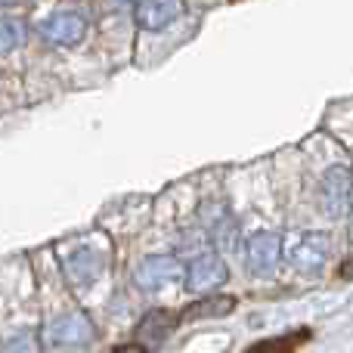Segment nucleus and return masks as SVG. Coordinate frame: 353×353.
Returning <instances> with one entry per match:
<instances>
[{
  "instance_id": "7ed1b4c3",
  "label": "nucleus",
  "mask_w": 353,
  "mask_h": 353,
  "mask_svg": "<svg viewBox=\"0 0 353 353\" xmlns=\"http://www.w3.org/2000/svg\"><path fill=\"white\" fill-rule=\"evenodd\" d=\"M319 199H323V211L332 214V217H341V214L350 211V171L347 168H332L323 176Z\"/></svg>"
},
{
  "instance_id": "2eb2a0df",
  "label": "nucleus",
  "mask_w": 353,
  "mask_h": 353,
  "mask_svg": "<svg viewBox=\"0 0 353 353\" xmlns=\"http://www.w3.org/2000/svg\"><path fill=\"white\" fill-rule=\"evenodd\" d=\"M115 353H149L143 344H121V347H115Z\"/></svg>"
},
{
  "instance_id": "f257e3e1",
  "label": "nucleus",
  "mask_w": 353,
  "mask_h": 353,
  "mask_svg": "<svg viewBox=\"0 0 353 353\" xmlns=\"http://www.w3.org/2000/svg\"><path fill=\"white\" fill-rule=\"evenodd\" d=\"M37 31L43 41L56 43V47H74L87 34V19L81 12H53L37 25Z\"/></svg>"
},
{
  "instance_id": "f03ea898",
  "label": "nucleus",
  "mask_w": 353,
  "mask_h": 353,
  "mask_svg": "<svg viewBox=\"0 0 353 353\" xmlns=\"http://www.w3.org/2000/svg\"><path fill=\"white\" fill-rule=\"evenodd\" d=\"M180 273H183V263L176 261L174 254H152V257H146V261L137 267L134 279H137V285H140V288L155 292V288L174 282Z\"/></svg>"
},
{
  "instance_id": "9d476101",
  "label": "nucleus",
  "mask_w": 353,
  "mask_h": 353,
  "mask_svg": "<svg viewBox=\"0 0 353 353\" xmlns=\"http://www.w3.org/2000/svg\"><path fill=\"white\" fill-rule=\"evenodd\" d=\"M176 323H180V319H176L171 310H149L146 316L140 319V325H137V338L149 341V344H161L174 332Z\"/></svg>"
},
{
  "instance_id": "6e6552de",
  "label": "nucleus",
  "mask_w": 353,
  "mask_h": 353,
  "mask_svg": "<svg viewBox=\"0 0 353 353\" xmlns=\"http://www.w3.org/2000/svg\"><path fill=\"white\" fill-rule=\"evenodd\" d=\"M325 257H329V236H325V232H307V236L301 239V245L294 248L292 261H294V267L304 270V273H316L325 263Z\"/></svg>"
},
{
  "instance_id": "ddd939ff",
  "label": "nucleus",
  "mask_w": 353,
  "mask_h": 353,
  "mask_svg": "<svg viewBox=\"0 0 353 353\" xmlns=\"http://www.w3.org/2000/svg\"><path fill=\"white\" fill-rule=\"evenodd\" d=\"M25 43V19H0V53Z\"/></svg>"
},
{
  "instance_id": "20e7f679",
  "label": "nucleus",
  "mask_w": 353,
  "mask_h": 353,
  "mask_svg": "<svg viewBox=\"0 0 353 353\" xmlns=\"http://www.w3.org/2000/svg\"><path fill=\"white\" fill-rule=\"evenodd\" d=\"M226 263L217 254H201L186 267V288L189 292H211L226 282Z\"/></svg>"
},
{
  "instance_id": "9b49d317",
  "label": "nucleus",
  "mask_w": 353,
  "mask_h": 353,
  "mask_svg": "<svg viewBox=\"0 0 353 353\" xmlns=\"http://www.w3.org/2000/svg\"><path fill=\"white\" fill-rule=\"evenodd\" d=\"M313 338L310 329H294V332H285V335H276V338H267V341H257L251 347H245V353H294L301 344H307Z\"/></svg>"
},
{
  "instance_id": "423d86ee",
  "label": "nucleus",
  "mask_w": 353,
  "mask_h": 353,
  "mask_svg": "<svg viewBox=\"0 0 353 353\" xmlns=\"http://www.w3.org/2000/svg\"><path fill=\"white\" fill-rule=\"evenodd\" d=\"M180 10L183 6L174 3V0H140V3L134 6V19H137L140 28L161 31V28H168L176 16H180Z\"/></svg>"
},
{
  "instance_id": "f8f14e48",
  "label": "nucleus",
  "mask_w": 353,
  "mask_h": 353,
  "mask_svg": "<svg viewBox=\"0 0 353 353\" xmlns=\"http://www.w3.org/2000/svg\"><path fill=\"white\" fill-rule=\"evenodd\" d=\"M65 270H68V276H72V282H93L99 273H103V257H93L90 251H78V254L72 257V261L65 263Z\"/></svg>"
},
{
  "instance_id": "0eeeda50",
  "label": "nucleus",
  "mask_w": 353,
  "mask_h": 353,
  "mask_svg": "<svg viewBox=\"0 0 353 353\" xmlns=\"http://www.w3.org/2000/svg\"><path fill=\"white\" fill-rule=\"evenodd\" d=\"M282 254V239L276 232H257L248 239V267L254 273H270L279 263Z\"/></svg>"
},
{
  "instance_id": "1a4fd4ad",
  "label": "nucleus",
  "mask_w": 353,
  "mask_h": 353,
  "mask_svg": "<svg viewBox=\"0 0 353 353\" xmlns=\"http://www.w3.org/2000/svg\"><path fill=\"white\" fill-rule=\"evenodd\" d=\"M232 310H236V298H230V294H208V298H199L189 307H183V313L176 319L180 323H199V319H220Z\"/></svg>"
},
{
  "instance_id": "4468645a",
  "label": "nucleus",
  "mask_w": 353,
  "mask_h": 353,
  "mask_svg": "<svg viewBox=\"0 0 353 353\" xmlns=\"http://www.w3.org/2000/svg\"><path fill=\"white\" fill-rule=\"evenodd\" d=\"M34 350H37V344H34V335H31V332H22V335L10 338L3 347V353H34Z\"/></svg>"
},
{
  "instance_id": "39448f33",
  "label": "nucleus",
  "mask_w": 353,
  "mask_h": 353,
  "mask_svg": "<svg viewBox=\"0 0 353 353\" xmlns=\"http://www.w3.org/2000/svg\"><path fill=\"white\" fill-rule=\"evenodd\" d=\"M93 338V325L84 313H72V316L53 319L47 325V341L56 347H74V344H87Z\"/></svg>"
}]
</instances>
